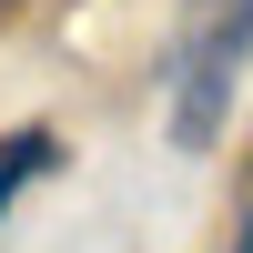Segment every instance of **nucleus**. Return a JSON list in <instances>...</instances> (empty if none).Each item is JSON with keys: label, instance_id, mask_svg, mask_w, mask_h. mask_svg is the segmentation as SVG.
I'll return each instance as SVG.
<instances>
[{"label": "nucleus", "instance_id": "f257e3e1", "mask_svg": "<svg viewBox=\"0 0 253 253\" xmlns=\"http://www.w3.org/2000/svg\"><path fill=\"white\" fill-rule=\"evenodd\" d=\"M243 61H253V0H193L172 51H162V132H172V152H213L223 142Z\"/></svg>", "mask_w": 253, "mask_h": 253}, {"label": "nucleus", "instance_id": "f03ea898", "mask_svg": "<svg viewBox=\"0 0 253 253\" xmlns=\"http://www.w3.org/2000/svg\"><path fill=\"white\" fill-rule=\"evenodd\" d=\"M61 162H71V152H61L51 122H20V132L0 142V223H10V213H20V193H31V182H51Z\"/></svg>", "mask_w": 253, "mask_h": 253}, {"label": "nucleus", "instance_id": "7ed1b4c3", "mask_svg": "<svg viewBox=\"0 0 253 253\" xmlns=\"http://www.w3.org/2000/svg\"><path fill=\"white\" fill-rule=\"evenodd\" d=\"M233 253H253V172H243V213H233Z\"/></svg>", "mask_w": 253, "mask_h": 253}]
</instances>
